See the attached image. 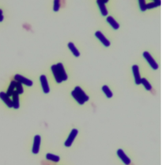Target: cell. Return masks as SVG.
Instances as JSON below:
<instances>
[{
    "label": "cell",
    "instance_id": "6da1fadb",
    "mask_svg": "<svg viewBox=\"0 0 165 165\" xmlns=\"http://www.w3.org/2000/svg\"><path fill=\"white\" fill-rule=\"evenodd\" d=\"M36 75L22 67L13 68L0 77V112L18 116L27 108L35 94Z\"/></svg>",
    "mask_w": 165,
    "mask_h": 165
},
{
    "label": "cell",
    "instance_id": "7a4b0ae2",
    "mask_svg": "<svg viewBox=\"0 0 165 165\" xmlns=\"http://www.w3.org/2000/svg\"><path fill=\"white\" fill-rule=\"evenodd\" d=\"M69 104L77 110L85 111L90 100L85 83L74 81L63 90Z\"/></svg>",
    "mask_w": 165,
    "mask_h": 165
},
{
    "label": "cell",
    "instance_id": "3957f363",
    "mask_svg": "<svg viewBox=\"0 0 165 165\" xmlns=\"http://www.w3.org/2000/svg\"><path fill=\"white\" fill-rule=\"evenodd\" d=\"M13 18V10L6 1L0 0V32L8 28Z\"/></svg>",
    "mask_w": 165,
    "mask_h": 165
},
{
    "label": "cell",
    "instance_id": "277c9868",
    "mask_svg": "<svg viewBox=\"0 0 165 165\" xmlns=\"http://www.w3.org/2000/svg\"><path fill=\"white\" fill-rule=\"evenodd\" d=\"M74 126L71 129L64 143L65 146L67 147H70L72 146L79 134V131L78 128L74 127Z\"/></svg>",
    "mask_w": 165,
    "mask_h": 165
},
{
    "label": "cell",
    "instance_id": "5b68a950",
    "mask_svg": "<svg viewBox=\"0 0 165 165\" xmlns=\"http://www.w3.org/2000/svg\"><path fill=\"white\" fill-rule=\"evenodd\" d=\"M41 141V137L39 134L36 135L34 137L33 144L32 152L35 154H38L40 152Z\"/></svg>",
    "mask_w": 165,
    "mask_h": 165
},
{
    "label": "cell",
    "instance_id": "8992f818",
    "mask_svg": "<svg viewBox=\"0 0 165 165\" xmlns=\"http://www.w3.org/2000/svg\"><path fill=\"white\" fill-rule=\"evenodd\" d=\"M143 55L153 68L155 70L158 68V66L157 64L150 53L147 51H145L143 52Z\"/></svg>",
    "mask_w": 165,
    "mask_h": 165
},
{
    "label": "cell",
    "instance_id": "52a82bcc",
    "mask_svg": "<svg viewBox=\"0 0 165 165\" xmlns=\"http://www.w3.org/2000/svg\"><path fill=\"white\" fill-rule=\"evenodd\" d=\"M108 2L107 0H98L97 3L102 15L105 16L108 14V12L105 4Z\"/></svg>",
    "mask_w": 165,
    "mask_h": 165
},
{
    "label": "cell",
    "instance_id": "ba28073f",
    "mask_svg": "<svg viewBox=\"0 0 165 165\" xmlns=\"http://www.w3.org/2000/svg\"><path fill=\"white\" fill-rule=\"evenodd\" d=\"M95 35L105 46L109 47L110 45V41L101 31H97L95 33Z\"/></svg>",
    "mask_w": 165,
    "mask_h": 165
},
{
    "label": "cell",
    "instance_id": "9c48e42d",
    "mask_svg": "<svg viewBox=\"0 0 165 165\" xmlns=\"http://www.w3.org/2000/svg\"><path fill=\"white\" fill-rule=\"evenodd\" d=\"M106 20L114 29L116 30L119 28L120 25L119 23L111 16L108 17L106 19Z\"/></svg>",
    "mask_w": 165,
    "mask_h": 165
},
{
    "label": "cell",
    "instance_id": "30bf717a",
    "mask_svg": "<svg viewBox=\"0 0 165 165\" xmlns=\"http://www.w3.org/2000/svg\"><path fill=\"white\" fill-rule=\"evenodd\" d=\"M46 158L48 160L55 163L59 162L60 160V157L59 156L50 153L46 154Z\"/></svg>",
    "mask_w": 165,
    "mask_h": 165
},
{
    "label": "cell",
    "instance_id": "8fae6325",
    "mask_svg": "<svg viewBox=\"0 0 165 165\" xmlns=\"http://www.w3.org/2000/svg\"><path fill=\"white\" fill-rule=\"evenodd\" d=\"M161 1L159 0H156L153 2L149 3L146 4L147 9H150L157 7L160 6Z\"/></svg>",
    "mask_w": 165,
    "mask_h": 165
},
{
    "label": "cell",
    "instance_id": "7c38bea8",
    "mask_svg": "<svg viewBox=\"0 0 165 165\" xmlns=\"http://www.w3.org/2000/svg\"><path fill=\"white\" fill-rule=\"evenodd\" d=\"M139 6L141 10L143 12H145L147 9L146 4L145 0H140L139 1Z\"/></svg>",
    "mask_w": 165,
    "mask_h": 165
},
{
    "label": "cell",
    "instance_id": "4fadbf2b",
    "mask_svg": "<svg viewBox=\"0 0 165 165\" xmlns=\"http://www.w3.org/2000/svg\"><path fill=\"white\" fill-rule=\"evenodd\" d=\"M69 47L71 49L72 52L73 53L74 55L76 56H78L79 54V53L77 50L76 47L74 46L73 44L72 43L70 44Z\"/></svg>",
    "mask_w": 165,
    "mask_h": 165
}]
</instances>
